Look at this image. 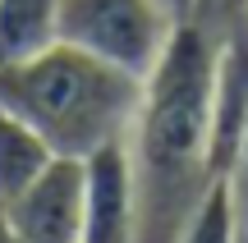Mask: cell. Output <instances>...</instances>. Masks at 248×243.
Segmentation results:
<instances>
[{
	"label": "cell",
	"instance_id": "cell-3",
	"mask_svg": "<svg viewBox=\"0 0 248 243\" xmlns=\"http://www.w3.org/2000/svg\"><path fill=\"white\" fill-rule=\"evenodd\" d=\"M184 18L166 0H60V42L147 78Z\"/></svg>",
	"mask_w": 248,
	"mask_h": 243
},
{
	"label": "cell",
	"instance_id": "cell-11",
	"mask_svg": "<svg viewBox=\"0 0 248 243\" xmlns=\"http://www.w3.org/2000/svg\"><path fill=\"white\" fill-rule=\"evenodd\" d=\"M166 5H170V9H175V14H179V18H188V14H193V0H166Z\"/></svg>",
	"mask_w": 248,
	"mask_h": 243
},
{
	"label": "cell",
	"instance_id": "cell-7",
	"mask_svg": "<svg viewBox=\"0 0 248 243\" xmlns=\"http://www.w3.org/2000/svg\"><path fill=\"white\" fill-rule=\"evenodd\" d=\"M51 143L37 133L28 119H18L14 110L0 106V207L14 193H23L37 174L51 165Z\"/></svg>",
	"mask_w": 248,
	"mask_h": 243
},
{
	"label": "cell",
	"instance_id": "cell-8",
	"mask_svg": "<svg viewBox=\"0 0 248 243\" xmlns=\"http://www.w3.org/2000/svg\"><path fill=\"white\" fill-rule=\"evenodd\" d=\"M175 243H239V229H234V207H230V188L225 179H216L207 188V198L198 202V211L184 220Z\"/></svg>",
	"mask_w": 248,
	"mask_h": 243
},
{
	"label": "cell",
	"instance_id": "cell-5",
	"mask_svg": "<svg viewBox=\"0 0 248 243\" xmlns=\"http://www.w3.org/2000/svg\"><path fill=\"white\" fill-rule=\"evenodd\" d=\"M83 243H138V193H133V165L124 143H110L97 156H88Z\"/></svg>",
	"mask_w": 248,
	"mask_h": 243
},
{
	"label": "cell",
	"instance_id": "cell-6",
	"mask_svg": "<svg viewBox=\"0 0 248 243\" xmlns=\"http://www.w3.org/2000/svg\"><path fill=\"white\" fill-rule=\"evenodd\" d=\"M60 42V0H0V69Z\"/></svg>",
	"mask_w": 248,
	"mask_h": 243
},
{
	"label": "cell",
	"instance_id": "cell-12",
	"mask_svg": "<svg viewBox=\"0 0 248 243\" xmlns=\"http://www.w3.org/2000/svg\"><path fill=\"white\" fill-rule=\"evenodd\" d=\"M244 28H248V18H244Z\"/></svg>",
	"mask_w": 248,
	"mask_h": 243
},
{
	"label": "cell",
	"instance_id": "cell-10",
	"mask_svg": "<svg viewBox=\"0 0 248 243\" xmlns=\"http://www.w3.org/2000/svg\"><path fill=\"white\" fill-rule=\"evenodd\" d=\"M225 188H230V207H234V229H239V243H248V133L239 143V156L225 170Z\"/></svg>",
	"mask_w": 248,
	"mask_h": 243
},
{
	"label": "cell",
	"instance_id": "cell-4",
	"mask_svg": "<svg viewBox=\"0 0 248 243\" xmlns=\"http://www.w3.org/2000/svg\"><path fill=\"white\" fill-rule=\"evenodd\" d=\"M83 211H88V161L51 156V165L23 193H14L0 216L18 243H83Z\"/></svg>",
	"mask_w": 248,
	"mask_h": 243
},
{
	"label": "cell",
	"instance_id": "cell-1",
	"mask_svg": "<svg viewBox=\"0 0 248 243\" xmlns=\"http://www.w3.org/2000/svg\"><path fill=\"white\" fill-rule=\"evenodd\" d=\"M221 37L184 18L156 69L142 78V101L124 138L138 193V243H175L198 211L212 170V83Z\"/></svg>",
	"mask_w": 248,
	"mask_h": 243
},
{
	"label": "cell",
	"instance_id": "cell-9",
	"mask_svg": "<svg viewBox=\"0 0 248 243\" xmlns=\"http://www.w3.org/2000/svg\"><path fill=\"white\" fill-rule=\"evenodd\" d=\"M193 23H202L212 37H230L234 28H244L248 0H193Z\"/></svg>",
	"mask_w": 248,
	"mask_h": 243
},
{
	"label": "cell",
	"instance_id": "cell-2",
	"mask_svg": "<svg viewBox=\"0 0 248 243\" xmlns=\"http://www.w3.org/2000/svg\"><path fill=\"white\" fill-rule=\"evenodd\" d=\"M142 101V78L78 51L69 42L0 69V106L37 129L55 156H97L124 143Z\"/></svg>",
	"mask_w": 248,
	"mask_h": 243
}]
</instances>
